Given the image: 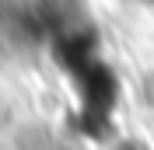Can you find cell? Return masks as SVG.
I'll use <instances>...</instances> for the list:
<instances>
[{"mask_svg": "<svg viewBox=\"0 0 154 150\" xmlns=\"http://www.w3.org/2000/svg\"><path fill=\"white\" fill-rule=\"evenodd\" d=\"M133 4H140V7H154V0H133Z\"/></svg>", "mask_w": 154, "mask_h": 150, "instance_id": "cell-1", "label": "cell"}]
</instances>
